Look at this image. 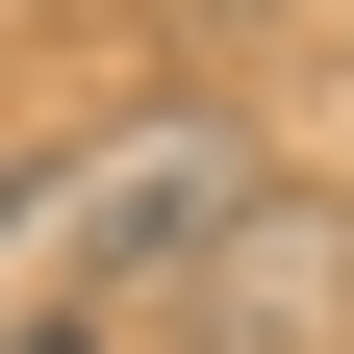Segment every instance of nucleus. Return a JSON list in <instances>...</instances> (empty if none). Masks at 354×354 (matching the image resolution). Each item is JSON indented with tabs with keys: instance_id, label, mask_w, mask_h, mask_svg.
<instances>
[{
	"instance_id": "1",
	"label": "nucleus",
	"mask_w": 354,
	"mask_h": 354,
	"mask_svg": "<svg viewBox=\"0 0 354 354\" xmlns=\"http://www.w3.org/2000/svg\"><path fill=\"white\" fill-rule=\"evenodd\" d=\"M228 228H253V127L228 102H152V127H102L76 177L0 203V304H177Z\"/></svg>"
},
{
	"instance_id": "2",
	"label": "nucleus",
	"mask_w": 354,
	"mask_h": 354,
	"mask_svg": "<svg viewBox=\"0 0 354 354\" xmlns=\"http://www.w3.org/2000/svg\"><path fill=\"white\" fill-rule=\"evenodd\" d=\"M0 354H127V329H102V304H0Z\"/></svg>"
}]
</instances>
